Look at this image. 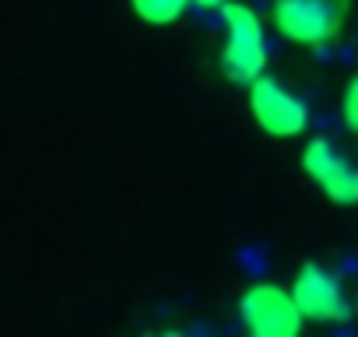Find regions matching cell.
I'll return each mask as SVG.
<instances>
[{"label":"cell","mask_w":358,"mask_h":337,"mask_svg":"<svg viewBox=\"0 0 358 337\" xmlns=\"http://www.w3.org/2000/svg\"><path fill=\"white\" fill-rule=\"evenodd\" d=\"M187 4H194V0H130V8L141 22L148 25H172L183 18Z\"/></svg>","instance_id":"cell-7"},{"label":"cell","mask_w":358,"mask_h":337,"mask_svg":"<svg viewBox=\"0 0 358 337\" xmlns=\"http://www.w3.org/2000/svg\"><path fill=\"white\" fill-rule=\"evenodd\" d=\"M355 309H358V306H355Z\"/></svg>","instance_id":"cell-10"},{"label":"cell","mask_w":358,"mask_h":337,"mask_svg":"<svg viewBox=\"0 0 358 337\" xmlns=\"http://www.w3.org/2000/svg\"><path fill=\"white\" fill-rule=\"evenodd\" d=\"M250 113L271 137H299L309 127V109L281 81L260 74L250 85Z\"/></svg>","instance_id":"cell-4"},{"label":"cell","mask_w":358,"mask_h":337,"mask_svg":"<svg viewBox=\"0 0 358 337\" xmlns=\"http://www.w3.org/2000/svg\"><path fill=\"white\" fill-rule=\"evenodd\" d=\"M229 39L222 50V71L232 85H253L264 67H267V43H264V25L246 4H225L222 8Z\"/></svg>","instance_id":"cell-1"},{"label":"cell","mask_w":358,"mask_h":337,"mask_svg":"<svg viewBox=\"0 0 358 337\" xmlns=\"http://www.w3.org/2000/svg\"><path fill=\"white\" fill-rule=\"evenodd\" d=\"M344 0H274V29L299 46H323L344 25Z\"/></svg>","instance_id":"cell-3"},{"label":"cell","mask_w":358,"mask_h":337,"mask_svg":"<svg viewBox=\"0 0 358 337\" xmlns=\"http://www.w3.org/2000/svg\"><path fill=\"white\" fill-rule=\"evenodd\" d=\"M197 8H208V11H215V8H225V0H194Z\"/></svg>","instance_id":"cell-9"},{"label":"cell","mask_w":358,"mask_h":337,"mask_svg":"<svg viewBox=\"0 0 358 337\" xmlns=\"http://www.w3.org/2000/svg\"><path fill=\"white\" fill-rule=\"evenodd\" d=\"M348 168V162L334 151V144L327 141V137H313L309 144H306V151H302V173L313 180V183H320V190H327L341 173Z\"/></svg>","instance_id":"cell-6"},{"label":"cell","mask_w":358,"mask_h":337,"mask_svg":"<svg viewBox=\"0 0 358 337\" xmlns=\"http://www.w3.org/2000/svg\"><path fill=\"white\" fill-rule=\"evenodd\" d=\"M341 116H344V127L351 134H358V74L344 85V95H341Z\"/></svg>","instance_id":"cell-8"},{"label":"cell","mask_w":358,"mask_h":337,"mask_svg":"<svg viewBox=\"0 0 358 337\" xmlns=\"http://www.w3.org/2000/svg\"><path fill=\"white\" fill-rule=\"evenodd\" d=\"M292 295H295V302H299V309H302V316H306L309 323H330V320H337L341 309H344L337 278H334L327 267H320V264H306V267L295 274Z\"/></svg>","instance_id":"cell-5"},{"label":"cell","mask_w":358,"mask_h":337,"mask_svg":"<svg viewBox=\"0 0 358 337\" xmlns=\"http://www.w3.org/2000/svg\"><path fill=\"white\" fill-rule=\"evenodd\" d=\"M239 316H243L246 330L257 334V337H295L306 323L292 288H281V285H271V281L250 285L243 292Z\"/></svg>","instance_id":"cell-2"}]
</instances>
